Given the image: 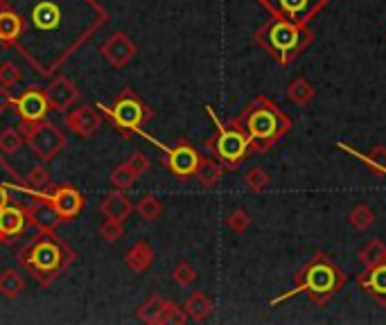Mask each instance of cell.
Listing matches in <instances>:
<instances>
[{"instance_id":"obj_12","label":"cell","mask_w":386,"mask_h":325,"mask_svg":"<svg viewBox=\"0 0 386 325\" xmlns=\"http://www.w3.org/2000/svg\"><path fill=\"white\" fill-rule=\"evenodd\" d=\"M16 109L21 113L23 122H38L45 118L47 113V100H45V91L38 89H30L25 91L21 98L16 100Z\"/></svg>"},{"instance_id":"obj_36","label":"cell","mask_w":386,"mask_h":325,"mask_svg":"<svg viewBox=\"0 0 386 325\" xmlns=\"http://www.w3.org/2000/svg\"><path fill=\"white\" fill-rule=\"evenodd\" d=\"M188 321V314H186V310H181L177 303H170L168 301V305H165V312H163V319H161V323L163 325H183Z\"/></svg>"},{"instance_id":"obj_2","label":"cell","mask_w":386,"mask_h":325,"mask_svg":"<svg viewBox=\"0 0 386 325\" xmlns=\"http://www.w3.org/2000/svg\"><path fill=\"white\" fill-rule=\"evenodd\" d=\"M233 124H237L248 136L251 151H255V154L269 151L292 129V120H289L287 113L281 111V107H276L269 98H262V95L251 102L233 120Z\"/></svg>"},{"instance_id":"obj_16","label":"cell","mask_w":386,"mask_h":325,"mask_svg":"<svg viewBox=\"0 0 386 325\" xmlns=\"http://www.w3.org/2000/svg\"><path fill=\"white\" fill-rule=\"evenodd\" d=\"M100 210H102L104 217L118 219V222H124V219H127V217L133 213V204L129 202L127 195H122V190H115V192L106 195V197L102 199Z\"/></svg>"},{"instance_id":"obj_20","label":"cell","mask_w":386,"mask_h":325,"mask_svg":"<svg viewBox=\"0 0 386 325\" xmlns=\"http://www.w3.org/2000/svg\"><path fill=\"white\" fill-rule=\"evenodd\" d=\"M357 257H359V262L366 266V269H373V266H380V264H386V244L382 240H369L359 251H357Z\"/></svg>"},{"instance_id":"obj_30","label":"cell","mask_w":386,"mask_h":325,"mask_svg":"<svg viewBox=\"0 0 386 325\" xmlns=\"http://www.w3.org/2000/svg\"><path fill=\"white\" fill-rule=\"evenodd\" d=\"M136 181H138V174L131 169L129 162H122V165H118L111 172V183L115 186V190H129Z\"/></svg>"},{"instance_id":"obj_8","label":"cell","mask_w":386,"mask_h":325,"mask_svg":"<svg viewBox=\"0 0 386 325\" xmlns=\"http://www.w3.org/2000/svg\"><path fill=\"white\" fill-rule=\"evenodd\" d=\"M149 140L156 142L154 138H149ZM156 145L168 154V167H170V172L175 176L188 179V176H192L197 172L201 156H199V151L190 145V142H179V145L172 147V149L165 147V145H161V142H156Z\"/></svg>"},{"instance_id":"obj_17","label":"cell","mask_w":386,"mask_h":325,"mask_svg":"<svg viewBox=\"0 0 386 325\" xmlns=\"http://www.w3.org/2000/svg\"><path fill=\"white\" fill-rule=\"evenodd\" d=\"M336 147L343 149V151H348L350 156L359 158L362 162H366V165H369V169L373 172V174L386 176V145L373 147L371 154H362V151H357V149H352L350 145H346V142H336Z\"/></svg>"},{"instance_id":"obj_38","label":"cell","mask_w":386,"mask_h":325,"mask_svg":"<svg viewBox=\"0 0 386 325\" xmlns=\"http://www.w3.org/2000/svg\"><path fill=\"white\" fill-rule=\"evenodd\" d=\"M27 183H30L32 188H36V190H41V188H45L47 183H50V174H47L45 167L34 165L30 172H27Z\"/></svg>"},{"instance_id":"obj_7","label":"cell","mask_w":386,"mask_h":325,"mask_svg":"<svg viewBox=\"0 0 386 325\" xmlns=\"http://www.w3.org/2000/svg\"><path fill=\"white\" fill-rule=\"evenodd\" d=\"M104 111H106V116L113 118V122L118 124L120 129H138L140 122L144 120V107L129 89L122 91L118 102L113 104V109H104Z\"/></svg>"},{"instance_id":"obj_6","label":"cell","mask_w":386,"mask_h":325,"mask_svg":"<svg viewBox=\"0 0 386 325\" xmlns=\"http://www.w3.org/2000/svg\"><path fill=\"white\" fill-rule=\"evenodd\" d=\"M327 3L330 0H260V5L272 16L292 23H310Z\"/></svg>"},{"instance_id":"obj_3","label":"cell","mask_w":386,"mask_h":325,"mask_svg":"<svg viewBox=\"0 0 386 325\" xmlns=\"http://www.w3.org/2000/svg\"><path fill=\"white\" fill-rule=\"evenodd\" d=\"M255 41L281 66H289L314 41V32L307 23H292L274 16L272 21L258 27Z\"/></svg>"},{"instance_id":"obj_18","label":"cell","mask_w":386,"mask_h":325,"mask_svg":"<svg viewBox=\"0 0 386 325\" xmlns=\"http://www.w3.org/2000/svg\"><path fill=\"white\" fill-rule=\"evenodd\" d=\"M154 257H156L154 255V248L144 240H140L124 253V264H127L133 273H144L154 264Z\"/></svg>"},{"instance_id":"obj_21","label":"cell","mask_w":386,"mask_h":325,"mask_svg":"<svg viewBox=\"0 0 386 325\" xmlns=\"http://www.w3.org/2000/svg\"><path fill=\"white\" fill-rule=\"evenodd\" d=\"M59 18H61V12L59 7L54 3H38L34 9H32V21L38 30H54L57 25H59Z\"/></svg>"},{"instance_id":"obj_4","label":"cell","mask_w":386,"mask_h":325,"mask_svg":"<svg viewBox=\"0 0 386 325\" xmlns=\"http://www.w3.org/2000/svg\"><path fill=\"white\" fill-rule=\"evenodd\" d=\"M210 113V118L217 124V133L208 140V149L217 156V160L228 169H237V165L251 154V140L248 136L237 127V124L230 122V127H221L219 120L215 118L210 107H206Z\"/></svg>"},{"instance_id":"obj_1","label":"cell","mask_w":386,"mask_h":325,"mask_svg":"<svg viewBox=\"0 0 386 325\" xmlns=\"http://www.w3.org/2000/svg\"><path fill=\"white\" fill-rule=\"evenodd\" d=\"M294 280L296 285L292 292L269 301L272 308H276V305H281V303H287L292 296H298V294H307V298L314 305H327L346 287L348 275H346L341 271V266H336L325 253H316L310 262L296 271Z\"/></svg>"},{"instance_id":"obj_25","label":"cell","mask_w":386,"mask_h":325,"mask_svg":"<svg viewBox=\"0 0 386 325\" xmlns=\"http://www.w3.org/2000/svg\"><path fill=\"white\" fill-rule=\"evenodd\" d=\"M314 95H316V89L305 77H296L287 89V98L292 100L296 107H305V104H310Z\"/></svg>"},{"instance_id":"obj_14","label":"cell","mask_w":386,"mask_h":325,"mask_svg":"<svg viewBox=\"0 0 386 325\" xmlns=\"http://www.w3.org/2000/svg\"><path fill=\"white\" fill-rule=\"evenodd\" d=\"M30 264L34 266V271H41V273L57 271L61 264L59 246L52 242H38L30 253Z\"/></svg>"},{"instance_id":"obj_31","label":"cell","mask_w":386,"mask_h":325,"mask_svg":"<svg viewBox=\"0 0 386 325\" xmlns=\"http://www.w3.org/2000/svg\"><path fill=\"white\" fill-rule=\"evenodd\" d=\"M269 183H272V176H269V172L262 167H251L244 174V186L251 192H262Z\"/></svg>"},{"instance_id":"obj_29","label":"cell","mask_w":386,"mask_h":325,"mask_svg":"<svg viewBox=\"0 0 386 325\" xmlns=\"http://www.w3.org/2000/svg\"><path fill=\"white\" fill-rule=\"evenodd\" d=\"M136 213L144 219V222H156V219L163 215L161 199L154 197V195H144L136 206Z\"/></svg>"},{"instance_id":"obj_10","label":"cell","mask_w":386,"mask_h":325,"mask_svg":"<svg viewBox=\"0 0 386 325\" xmlns=\"http://www.w3.org/2000/svg\"><path fill=\"white\" fill-rule=\"evenodd\" d=\"M80 98V91H77V86L66 77V75H59V77H54L50 84H47L45 89V100H47V107L59 111V113H66L73 104Z\"/></svg>"},{"instance_id":"obj_41","label":"cell","mask_w":386,"mask_h":325,"mask_svg":"<svg viewBox=\"0 0 386 325\" xmlns=\"http://www.w3.org/2000/svg\"><path fill=\"white\" fill-rule=\"evenodd\" d=\"M9 204V192L5 186H0V208H5Z\"/></svg>"},{"instance_id":"obj_9","label":"cell","mask_w":386,"mask_h":325,"mask_svg":"<svg viewBox=\"0 0 386 325\" xmlns=\"http://www.w3.org/2000/svg\"><path fill=\"white\" fill-rule=\"evenodd\" d=\"M100 52H102L104 59L113 66V68H122V66H127L133 56H136L138 45L133 43L124 32H115V34L109 36V41L102 43Z\"/></svg>"},{"instance_id":"obj_13","label":"cell","mask_w":386,"mask_h":325,"mask_svg":"<svg viewBox=\"0 0 386 325\" xmlns=\"http://www.w3.org/2000/svg\"><path fill=\"white\" fill-rule=\"evenodd\" d=\"M100 124H102V118L98 116V111H93L91 107H80L66 116V127L73 129L77 136H82V138L95 136Z\"/></svg>"},{"instance_id":"obj_40","label":"cell","mask_w":386,"mask_h":325,"mask_svg":"<svg viewBox=\"0 0 386 325\" xmlns=\"http://www.w3.org/2000/svg\"><path fill=\"white\" fill-rule=\"evenodd\" d=\"M12 107H16V100L12 98V93L0 86V113H7Z\"/></svg>"},{"instance_id":"obj_22","label":"cell","mask_w":386,"mask_h":325,"mask_svg":"<svg viewBox=\"0 0 386 325\" xmlns=\"http://www.w3.org/2000/svg\"><path fill=\"white\" fill-rule=\"evenodd\" d=\"M195 176H197L201 188H206V190L217 188V183L221 181V162L212 160V158H201Z\"/></svg>"},{"instance_id":"obj_35","label":"cell","mask_w":386,"mask_h":325,"mask_svg":"<svg viewBox=\"0 0 386 325\" xmlns=\"http://www.w3.org/2000/svg\"><path fill=\"white\" fill-rule=\"evenodd\" d=\"M172 278H175L177 285L188 287V285H192V282L197 280V269H195V266H192L190 262H179L177 269H175V273H172Z\"/></svg>"},{"instance_id":"obj_33","label":"cell","mask_w":386,"mask_h":325,"mask_svg":"<svg viewBox=\"0 0 386 325\" xmlns=\"http://www.w3.org/2000/svg\"><path fill=\"white\" fill-rule=\"evenodd\" d=\"M21 80H23V70L18 68L16 63L12 61L0 63V86H3V89H12V86H16Z\"/></svg>"},{"instance_id":"obj_24","label":"cell","mask_w":386,"mask_h":325,"mask_svg":"<svg viewBox=\"0 0 386 325\" xmlns=\"http://www.w3.org/2000/svg\"><path fill=\"white\" fill-rule=\"evenodd\" d=\"M23 32V18L14 12H0V41L12 43Z\"/></svg>"},{"instance_id":"obj_27","label":"cell","mask_w":386,"mask_h":325,"mask_svg":"<svg viewBox=\"0 0 386 325\" xmlns=\"http://www.w3.org/2000/svg\"><path fill=\"white\" fill-rule=\"evenodd\" d=\"M348 222L355 231H369V228L375 224V210L369 206V204H357L350 213H348Z\"/></svg>"},{"instance_id":"obj_11","label":"cell","mask_w":386,"mask_h":325,"mask_svg":"<svg viewBox=\"0 0 386 325\" xmlns=\"http://www.w3.org/2000/svg\"><path fill=\"white\" fill-rule=\"evenodd\" d=\"M50 208L61 222H68V219H73L82 213L84 197L77 192L73 186H59L54 190V195L50 197Z\"/></svg>"},{"instance_id":"obj_23","label":"cell","mask_w":386,"mask_h":325,"mask_svg":"<svg viewBox=\"0 0 386 325\" xmlns=\"http://www.w3.org/2000/svg\"><path fill=\"white\" fill-rule=\"evenodd\" d=\"M183 310H186L188 319H192V321H197V323L206 321L210 317V312H212V301L204 292H195L186 301V305H183Z\"/></svg>"},{"instance_id":"obj_15","label":"cell","mask_w":386,"mask_h":325,"mask_svg":"<svg viewBox=\"0 0 386 325\" xmlns=\"http://www.w3.org/2000/svg\"><path fill=\"white\" fill-rule=\"evenodd\" d=\"M357 282L366 294L373 296L375 301L386 308V264L366 269V273L357 275Z\"/></svg>"},{"instance_id":"obj_39","label":"cell","mask_w":386,"mask_h":325,"mask_svg":"<svg viewBox=\"0 0 386 325\" xmlns=\"http://www.w3.org/2000/svg\"><path fill=\"white\" fill-rule=\"evenodd\" d=\"M127 162H129L131 169L136 172L138 176H142L144 172H147V169L151 167V160H149V156H147V154H142V151H136V154H131Z\"/></svg>"},{"instance_id":"obj_32","label":"cell","mask_w":386,"mask_h":325,"mask_svg":"<svg viewBox=\"0 0 386 325\" xmlns=\"http://www.w3.org/2000/svg\"><path fill=\"white\" fill-rule=\"evenodd\" d=\"M23 142H25L23 133L16 129H5L0 133V151H3V154H16V151L23 147Z\"/></svg>"},{"instance_id":"obj_34","label":"cell","mask_w":386,"mask_h":325,"mask_svg":"<svg viewBox=\"0 0 386 325\" xmlns=\"http://www.w3.org/2000/svg\"><path fill=\"white\" fill-rule=\"evenodd\" d=\"M122 222H118V219H109L106 217L104 222L100 224V235H102V240L106 242H118L120 237H122Z\"/></svg>"},{"instance_id":"obj_19","label":"cell","mask_w":386,"mask_h":325,"mask_svg":"<svg viewBox=\"0 0 386 325\" xmlns=\"http://www.w3.org/2000/svg\"><path fill=\"white\" fill-rule=\"evenodd\" d=\"M25 228V213L21 208H14V206H5L0 208V235L5 237H14L18 233H23Z\"/></svg>"},{"instance_id":"obj_37","label":"cell","mask_w":386,"mask_h":325,"mask_svg":"<svg viewBox=\"0 0 386 325\" xmlns=\"http://www.w3.org/2000/svg\"><path fill=\"white\" fill-rule=\"evenodd\" d=\"M228 228L233 233H244L246 228L251 226V217H248V213L246 210H242V208H237V210H233V213L228 215Z\"/></svg>"},{"instance_id":"obj_5","label":"cell","mask_w":386,"mask_h":325,"mask_svg":"<svg viewBox=\"0 0 386 325\" xmlns=\"http://www.w3.org/2000/svg\"><path fill=\"white\" fill-rule=\"evenodd\" d=\"M21 133L27 142V147H30L34 154L45 162L52 160L66 147V136L54 122H45V120L23 122Z\"/></svg>"},{"instance_id":"obj_26","label":"cell","mask_w":386,"mask_h":325,"mask_svg":"<svg viewBox=\"0 0 386 325\" xmlns=\"http://www.w3.org/2000/svg\"><path fill=\"white\" fill-rule=\"evenodd\" d=\"M25 289V278L14 269H7L0 273V296L5 298H16Z\"/></svg>"},{"instance_id":"obj_28","label":"cell","mask_w":386,"mask_h":325,"mask_svg":"<svg viewBox=\"0 0 386 325\" xmlns=\"http://www.w3.org/2000/svg\"><path fill=\"white\" fill-rule=\"evenodd\" d=\"M168 301L161 298V296H151L147 303H142L138 308V319L142 323H161L163 312H165Z\"/></svg>"}]
</instances>
